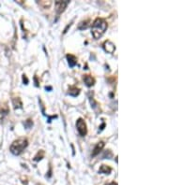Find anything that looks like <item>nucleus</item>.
Masks as SVG:
<instances>
[{"mask_svg":"<svg viewBox=\"0 0 169 185\" xmlns=\"http://www.w3.org/2000/svg\"><path fill=\"white\" fill-rule=\"evenodd\" d=\"M108 27V24L105 20L102 18H97L91 26V34L95 39H99L105 33V31Z\"/></svg>","mask_w":169,"mask_h":185,"instance_id":"f257e3e1","label":"nucleus"},{"mask_svg":"<svg viewBox=\"0 0 169 185\" xmlns=\"http://www.w3.org/2000/svg\"><path fill=\"white\" fill-rule=\"evenodd\" d=\"M28 145V141L25 138H19L12 142L10 145L9 151L13 155H20L22 152L25 151V149Z\"/></svg>","mask_w":169,"mask_h":185,"instance_id":"f03ea898","label":"nucleus"},{"mask_svg":"<svg viewBox=\"0 0 169 185\" xmlns=\"http://www.w3.org/2000/svg\"><path fill=\"white\" fill-rule=\"evenodd\" d=\"M76 128H77V131L80 134L81 137H85V136L86 135V133H88L86 123V122L82 118L78 119L77 122H76Z\"/></svg>","mask_w":169,"mask_h":185,"instance_id":"7ed1b4c3","label":"nucleus"},{"mask_svg":"<svg viewBox=\"0 0 169 185\" xmlns=\"http://www.w3.org/2000/svg\"><path fill=\"white\" fill-rule=\"evenodd\" d=\"M70 1L66 0V1H56L54 2V6H56V11L57 14L62 13L65 9L67 8V6L69 5Z\"/></svg>","mask_w":169,"mask_h":185,"instance_id":"20e7f679","label":"nucleus"},{"mask_svg":"<svg viewBox=\"0 0 169 185\" xmlns=\"http://www.w3.org/2000/svg\"><path fill=\"white\" fill-rule=\"evenodd\" d=\"M103 49L108 53H114V52L116 51V46L110 40H106L103 43Z\"/></svg>","mask_w":169,"mask_h":185,"instance_id":"39448f33","label":"nucleus"},{"mask_svg":"<svg viewBox=\"0 0 169 185\" xmlns=\"http://www.w3.org/2000/svg\"><path fill=\"white\" fill-rule=\"evenodd\" d=\"M84 82L88 87H92L95 84V79L90 75H85L83 77Z\"/></svg>","mask_w":169,"mask_h":185,"instance_id":"423d86ee","label":"nucleus"},{"mask_svg":"<svg viewBox=\"0 0 169 185\" xmlns=\"http://www.w3.org/2000/svg\"><path fill=\"white\" fill-rule=\"evenodd\" d=\"M103 147H104V142H103V141H100V142H98L97 145L95 146L93 151H92V156H96V155L99 154L102 151V150L103 149Z\"/></svg>","mask_w":169,"mask_h":185,"instance_id":"0eeeda50","label":"nucleus"},{"mask_svg":"<svg viewBox=\"0 0 169 185\" xmlns=\"http://www.w3.org/2000/svg\"><path fill=\"white\" fill-rule=\"evenodd\" d=\"M67 60L70 67H74L77 65V58H76L73 54H67Z\"/></svg>","mask_w":169,"mask_h":185,"instance_id":"6e6552de","label":"nucleus"},{"mask_svg":"<svg viewBox=\"0 0 169 185\" xmlns=\"http://www.w3.org/2000/svg\"><path fill=\"white\" fill-rule=\"evenodd\" d=\"M68 94L70 95H72V96H77L79 95L80 94V89L77 88L76 86H70L69 87V92H68Z\"/></svg>","mask_w":169,"mask_h":185,"instance_id":"1a4fd4ad","label":"nucleus"},{"mask_svg":"<svg viewBox=\"0 0 169 185\" xmlns=\"http://www.w3.org/2000/svg\"><path fill=\"white\" fill-rule=\"evenodd\" d=\"M9 114V108L8 107H0V123H2L4 121V119L6 118V116Z\"/></svg>","mask_w":169,"mask_h":185,"instance_id":"9d476101","label":"nucleus"},{"mask_svg":"<svg viewBox=\"0 0 169 185\" xmlns=\"http://www.w3.org/2000/svg\"><path fill=\"white\" fill-rule=\"evenodd\" d=\"M12 104H13V107L15 110L23 108V103H22L20 97H14V98H12Z\"/></svg>","mask_w":169,"mask_h":185,"instance_id":"9b49d317","label":"nucleus"},{"mask_svg":"<svg viewBox=\"0 0 169 185\" xmlns=\"http://www.w3.org/2000/svg\"><path fill=\"white\" fill-rule=\"evenodd\" d=\"M99 172L100 173H102V174H110L112 172V168L110 166H108L106 165H102V166L100 167L99 169Z\"/></svg>","mask_w":169,"mask_h":185,"instance_id":"f8f14e48","label":"nucleus"},{"mask_svg":"<svg viewBox=\"0 0 169 185\" xmlns=\"http://www.w3.org/2000/svg\"><path fill=\"white\" fill-rule=\"evenodd\" d=\"M88 21H83L78 24V29L79 30H85L88 28Z\"/></svg>","mask_w":169,"mask_h":185,"instance_id":"ddd939ff","label":"nucleus"},{"mask_svg":"<svg viewBox=\"0 0 169 185\" xmlns=\"http://www.w3.org/2000/svg\"><path fill=\"white\" fill-rule=\"evenodd\" d=\"M24 125L26 129H30L32 126H33V122H32V120L31 119H28V120H26V121L24 123Z\"/></svg>","mask_w":169,"mask_h":185,"instance_id":"4468645a","label":"nucleus"},{"mask_svg":"<svg viewBox=\"0 0 169 185\" xmlns=\"http://www.w3.org/2000/svg\"><path fill=\"white\" fill-rule=\"evenodd\" d=\"M89 101H90V104H91V107L93 108H96L98 107V103L94 100V98L92 96L89 95Z\"/></svg>","mask_w":169,"mask_h":185,"instance_id":"2eb2a0df","label":"nucleus"},{"mask_svg":"<svg viewBox=\"0 0 169 185\" xmlns=\"http://www.w3.org/2000/svg\"><path fill=\"white\" fill-rule=\"evenodd\" d=\"M23 82L25 85H27V84H28V82H29V80H28V79H27L26 75H25V74L23 75Z\"/></svg>","mask_w":169,"mask_h":185,"instance_id":"dca6fc26","label":"nucleus"},{"mask_svg":"<svg viewBox=\"0 0 169 185\" xmlns=\"http://www.w3.org/2000/svg\"><path fill=\"white\" fill-rule=\"evenodd\" d=\"M104 127H105V123H102V125L99 127V133H100V132H102Z\"/></svg>","mask_w":169,"mask_h":185,"instance_id":"f3484780","label":"nucleus"},{"mask_svg":"<svg viewBox=\"0 0 169 185\" xmlns=\"http://www.w3.org/2000/svg\"><path fill=\"white\" fill-rule=\"evenodd\" d=\"M70 26H72V23H70V24H68V25H67V27H66V28H65V29H64V32H63V33H64V34H66V33H67V31H68V29L70 28Z\"/></svg>","mask_w":169,"mask_h":185,"instance_id":"a211bd4d","label":"nucleus"},{"mask_svg":"<svg viewBox=\"0 0 169 185\" xmlns=\"http://www.w3.org/2000/svg\"><path fill=\"white\" fill-rule=\"evenodd\" d=\"M34 81H35V85H36L37 87H39V86H40V84H39V81H38V80H37V77H36V76L34 77Z\"/></svg>","mask_w":169,"mask_h":185,"instance_id":"6ab92c4d","label":"nucleus"},{"mask_svg":"<svg viewBox=\"0 0 169 185\" xmlns=\"http://www.w3.org/2000/svg\"><path fill=\"white\" fill-rule=\"evenodd\" d=\"M45 89H46V90H49V91H51V90H52V87H51V86H48V87L46 86V87H45Z\"/></svg>","mask_w":169,"mask_h":185,"instance_id":"aec40b11","label":"nucleus"},{"mask_svg":"<svg viewBox=\"0 0 169 185\" xmlns=\"http://www.w3.org/2000/svg\"><path fill=\"white\" fill-rule=\"evenodd\" d=\"M106 185H118V183L117 182H111V183H108Z\"/></svg>","mask_w":169,"mask_h":185,"instance_id":"412c9836","label":"nucleus"}]
</instances>
